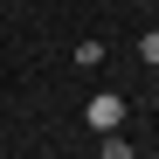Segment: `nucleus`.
I'll return each instance as SVG.
<instances>
[{"label":"nucleus","mask_w":159,"mask_h":159,"mask_svg":"<svg viewBox=\"0 0 159 159\" xmlns=\"http://www.w3.org/2000/svg\"><path fill=\"white\" fill-rule=\"evenodd\" d=\"M139 56H145V62L159 69V28H145V35H139Z\"/></svg>","instance_id":"obj_3"},{"label":"nucleus","mask_w":159,"mask_h":159,"mask_svg":"<svg viewBox=\"0 0 159 159\" xmlns=\"http://www.w3.org/2000/svg\"><path fill=\"white\" fill-rule=\"evenodd\" d=\"M7 7H28V0H7Z\"/></svg>","instance_id":"obj_4"},{"label":"nucleus","mask_w":159,"mask_h":159,"mask_svg":"<svg viewBox=\"0 0 159 159\" xmlns=\"http://www.w3.org/2000/svg\"><path fill=\"white\" fill-rule=\"evenodd\" d=\"M83 118H90L97 131H118V125H125V97H118V90H97V97H90V111H83Z\"/></svg>","instance_id":"obj_1"},{"label":"nucleus","mask_w":159,"mask_h":159,"mask_svg":"<svg viewBox=\"0 0 159 159\" xmlns=\"http://www.w3.org/2000/svg\"><path fill=\"white\" fill-rule=\"evenodd\" d=\"M104 159H139V152L125 145V131H104Z\"/></svg>","instance_id":"obj_2"}]
</instances>
